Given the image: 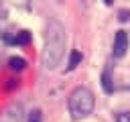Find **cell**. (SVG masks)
Here are the masks:
<instances>
[{"label":"cell","mask_w":130,"mask_h":122,"mask_svg":"<svg viewBox=\"0 0 130 122\" xmlns=\"http://www.w3.org/2000/svg\"><path fill=\"white\" fill-rule=\"evenodd\" d=\"M30 10V0H0V35H14V24Z\"/></svg>","instance_id":"cell-2"},{"label":"cell","mask_w":130,"mask_h":122,"mask_svg":"<svg viewBox=\"0 0 130 122\" xmlns=\"http://www.w3.org/2000/svg\"><path fill=\"white\" fill-rule=\"evenodd\" d=\"M4 41L10 43V45H26V43L30 41V33H28V30H16L14 35L6 37Z\"/></svg>","instance_id":"cell-6"},{"label":"cell","mask_w":130,"mask_h":122,"mask_svg":"<svg viewBox=\"0 0 130 122\" xmlns=\"http://www.w3.org/2000/svg\"><path fill=\"white\" fill-rule=\"evenodd\" d=\"M118 20H120V22L130 20V10H120V12H118Z\"/></svg>","instance_id":"cell-11"},{"label":"cell","mask_w":130,"mask_h":122,"mask_svg":"<svg viewBox=\"0 0 130 122\" xmlns=\"http://www.w3.org/2000/svg\"><path fill=\"white\" fill-rule=\"evenodd\" d=\"M8 67H10L12 71H22V69L26 67V61H24L22 57H10V59H8Z\"/></svg>","instance_id":"cell-8"},{"label":"cell","mask_w":130,"mask_h":122,"mask_svg":"<svg viewBox=\"0 0 130 122\" xmlns=\"http://www.w3.org/2000/svg\"><path fill=\"white\" fill-rule=\"evenodd\" d=\"M79 61H81V53H79V51H71V55H69V63H67V71L75 69V67L79 65Z\"/></svg>","instance_id":"cell-9"},{"label":"cell","mask_w":130,"mask_h":122,"mask_svg":"<svg viewBox=\"0 0 130 122\" xmlns=\"http://www.w3.org/2000/svg\"><path fill=\"white\" fill-rule=\"evenodd\" d=\"M41 120H43L41 110H32V112L28 114V122H41Z\"/></svg>","instance_id":"cell-10"},{"label":"cell","mask_w":130,"mask_h":122,"mask_svg":"<svg viewBox=\"0 0 130 122\" xmlns=\"http://www.w3.org/2000/svg\"><path fill=\"white\" fill-rule=\"evenodd\" d=\"M102 87H104L106 94H110L114 89V83H112V65H108L104 69V73H102Z\"/></svg>","instance_id":"cell-7"},{"label":"cell","mask_w":130,"mask_h":122,"mask_svg":"<svg viewBox=\"0 0 130 122\" xmlns=\"http://www.w3.org/2000/svg\"><path fill=\"white\" fill-rule=\"evenodd\" d=\"M102 2H104L106 6H112V4H114V0H102Z\"/></svg>","instance_id":"cell-13"},{"label":"cell","mask_w":130,"mask_h":122,"mask_svg":"<svg viewBox=\"0 0 130 122\" xmlns=\"http://www.w3.org/2000/svg\"><path fill=\"white\" fill-rule=\"evenodd\" d=\"M20 120H22V108L18 104L8 106L2 114V118H0V122H20Z\"/></svg>","instance_id":"cell-5"},{"label":"cell","mask_w":130,"mask_h":122,"mask_svg":"<svg viewBox=\"0 0 130 122\" xmlns=\"http://www.w3.org/2000/svg\"><path fill=\"white\" fill-rule=\"evenodd\" d=\"M126 49H128V33L118 30V33H116V37H114V51H112V53H114V57H116V59L124 57Z\"/></svg>","instance_id":"cell-4"},{"label":"cell","mask_w":130,"mask_h":122,"mask_svg":"<svg viewBox=\"0 0 130 122\" xmlns=\"http://www.w3.org/2000/svg\"><path fill=\"white\" fill-rule=\"evenodd\" d=\"M65 51V28L59 20H49L45 30V49H43V65L51 71L59 65Z\"/></svg>","instance_id":"cell-1"},{"label":"cell","mask_w":130,"mask_h":122,"mask_svg":"<svg viewBox=\"0 0 130 122\" xmlns=\"http://www.w3.org/2000/svg\"><path fill=\"white\" fill-rule=\"evenodd\" d=\"M95 106V100H93V94L87 89V87H75L69 96V114L73 120H81L85 116L91 114Z\"/></svg>","instance_id":"cell-3"},{"label":"cell","mask_w":130,"mask_h":122,"mask_svg":"<svg viewBox=\"0 0 130 122\" xmlns=\"http://www.w3.org/2000/svg\"><path fill=\"white\" fill-rule=\"evenodd\" d=\"M116 122H130V112H120L116 116Z\"/></svg>","instance_id":"cell-12"}]
</instances>
